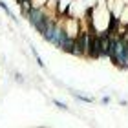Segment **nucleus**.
Wrapping results in <instances>:
<instances>
[{"label": "nucleus", "instance_id": "nucleus-1", "mask_svg": "<svg viewBox=\"0 0 128 128\" xmlns=\"http://www.w3.org/2000/svg\"><path fill=\"white\" fill-rule=\"evenodd\" d=\"M110 59L115 66L128 68V37H112V50H110Z\"/></svg>", "mask_w": 128, "mask_h": 128}, {"label": "nucleus", "instance_id": "nucleus-2", "mask_svg": "<svg viewBox=\"0 0 128 128\" xmlns=\"http://www.w3.org/2000/svg\"><path fill=\"white\" fill-rule=\"evenodd\" d=\"M92 37L94 35L88 31H79L75 37V46L72 55H88L90 53V46H92Z\"/></svg>", "mask_w": 128, "mask_h": 128}, {"label": "nucleus", "instance_id": "nucleus-3", "mask_svg": "<svg viewBox=\"0 0 128 128\" xmlns=\"http://www.w3.org/2000/svg\"><path fill=\"white\" fill-rule=\"evenodd\" d=\"M46 16H48V15H46V11H44L42 8H33V9L30 11V15H28V18H30V22H31L35 28H38Z\"/></svg>", "mask_w": 128, "mask_h": 128}, {"label": "nucleus", "instance_id": "nucleus-4", "mask_svg": "<svg viewBox=\"0 0 128 128\" xmlns=\"http://www.w3.org/2000/svg\"><path fill=\"white\" fill-rule=\"evenodd\" d=\"M66 35H68V33H66V30H64V26L57 22L55 35H53V38H51V44H53V46H57V48L60 50V46H62V42H64V38H66Z\"/></svg>", "mask_w": 128, "mask_h": 128}, {"label": "nucleus", "instance_id": "nucleus-5", "mask_svg": "<svg viewBox=\"0 0 128 128\" xmlns=\"http://www.w3.org/2000/svg\"><path fill=\"white\" fill-rule=\"evenodd\" d=\"M18 6H20V11H22V13H24L26 16L30 15V11L35 8V6H33V0H24V2H20Z\"/></svg>", "mask_w": 128, "mask_h": 128}, {"label": "nucleus", "instance_id": "nucleus-6", "mask_svg": "<svg viewBox=\"0 0 128 128\" xmlns=\"http://www.w3.org/2000/svg\"><path fill=\"white\" fill-rule=\"evenodd\" d=\"M0 8H2V9L6 11V15H8V16H9L11 20H16V16H15L13 13H11V9L8 8V6H6V2H2V0H0Z\"/></svg>", "mask_w": 128, "mask_h": 128}, {"label": "nucleus", "instance_id": "nucleus-7", "mask_svg": "<svg viewBox=\"0 0 128 128\" xmlns=\"http://www.w3.org/2000/svg\"><path fill=\"white\" fill-rule=\"evenodd\" d=\"M75 97H77L79 101H84V102H94L95 101L94 97H88V95H84V94H77V92H75Z\"/></svg>", "mask_w": 128, "mask_h": 128}, {"label": "nucleus", "instance_id": "nucleus-8", "mask_svg": "<svg viewBox=\"0 0 128 128\" xmlns=\"http://www.w3.org/2000/svg\"><path fill=\"white\" fill-rule=\"evenodd\" d=\"M33 55H35V60L38 62V66H40V68H44L46 64H44V60H42V59H40V55L37 53V51H35V48H33Z\"/></svg>", "mask_w": 128, "mask_h": 128}, {"label": "nucleus", "instance_id": "nucleus-9", "mask_svg": "<svg viewBox=\"0 0 128 128\" xmlns=\"http://www.w3.org/2000/svg\"><path fill=\"white\" fill-rule=\"evenodd\" d=\"M53 104H55V106H59L60 110H68V106L64 102H60V101H53Z\"/></svg>", "mask_w": 128, "mask_h": 128}, {"label": "nucleus", "instance_id": "nucleus-10", "mask_svg": "<svg viewBox=\"0 0 128 128\" xmlns=\"http://www.w3.org/2000/svg\"><path fill=\"white\" fill-rule=\"evenodd\" d=\"M110 101H112V99H110V97H102V99H101V102H102V104H108Z\"/></svg>", "mask_w": 128, "mask_h": 128}, {"label": "nucleus", "instance_id": "nucleus-11", "mask_svg": "<svg viewBox=\"0 0 128 128\" xmlns=\"http://www.w3.org/2000/svg\"><path fill=\"white\" fill-rule=\"evenodd\" d=\"M20 2H24V0H16V4H20Z\"/></svg>", "mask_w": 128, "mask_h": 128}]
</instances>
